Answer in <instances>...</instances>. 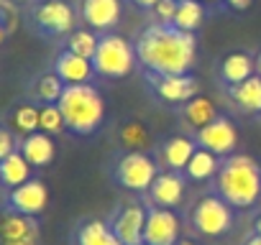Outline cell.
Returning a JSON list of instances; mask_svg holds the SVG:
<instances>
[{"label": "cell", "mask_w": 261, "mask_h": 245, "mask_svg": "<svg viewBox=\"0 0 261 245\" xmlns=\"http://www.w3.org/2000/svg\"><path fill=\"white\" fill-rule=\"evenodd\" d=\"M134 46L139 64L149 74H190L197 56L195 36L169 23H154L144 28Z\"/></svg>", "instance_id": "obj_1"}, {"label": "cell", "mask_w": 261, "mask_h": 245, "mask_svg": "<svg viewBox=\"0 0 261 245\" xmlns=\"http://www.w3.org/2000/svg\"><path fill=\"white\" fill-rule=\"evenodd\" d=\"M213 189L233 209H251L261 199V166L246 154H230L220 161Z\"/></svg>", "instance_id": "obj_2"}, {"label": "cell", "mask_w": 261, "mask_h": 245, "mask_svg": "<svg viewBox=\"0 0 261 245\" xmlns=\"http://www.w3.org/2000/svg\"><path fill=\"white\" fill-rule=\"evenodd\" d=\"M57 105L64 115L67 131L74 133V136L95 133L105 120L102 95L92 84H67Z\"/></svg>", "instance_id": "obj_3"}, {"label": "cell", "mask_w": 261, "mask_h": 245, "mask_svg": "<svg viewBox=\"0 0 261 245\" xmlns=\"http://www.w3.org/2000/svg\"><path fill=\"white\" fill-rule=\"evenodd\" d=\"M136 62H139L136 46L128 39H123L120 34H105V36H100L97 51L92 56V69H95V77L120 79L134 72Z\"/></svg>", "instance_id": "obj_4"}, {"label": "cell", "mask_w": 261, "mask_h": 245, "mask_svg": "<svg viewBox=\"0 0 261 245\" xmlns=\"http://www.w3.org/2000/svg\"><path fill=\"white\" fill-rule=\"evenodd\" d=\"M156 176H159V166L146 151H125L123 156H118L113 166L115 184L139 194H146Z\"/></svg>", "instance_id": "obj_5"}, {"label": "cell", "mask_w": 261, "mask_h": 245, "mask_svg": "<svg viewBox=\"0 0 261 245\" xmlns=\"http://www.w3.org/2000/svg\"><path fill=\"white\" fill-rule=\"evenodd\" d=\"M233 222H236L233 207L218 194L197 199L195 207L190 209V225L200 237H220L230 232Z\"/></svg>", "instance_id": "obj_6"}, {"label": "cell", "mask_w": 261, "mask_h": 245, "mask_svg": "<svg viewBox=\"0 0 261 245\" xmlns=\"http://www.w3.org/2000/svg\"><path fill=\"white\" fill-rule=\"evenodd\" d=\"M36 28L46 36H64L74 31L77 16L67 0H39L31 11Z\"/></svg>", "instance_id": "obj_7"}, {"label": "cell", "mask_w": 261, "mask_h": 245, "mask_svg": "<svg viewBox=\"0 0 261 245\" xmlns=\"http://www.w3.org/2000/svg\"><path fill=\"white\" fill-rule=\"evenodd\" d=\"M149 207L141 202H125L110 217V227L123 245H144V227H146Z\"/></svg>", "instance_id": "obj_8"}, {"label": "cell", "mask_w": 261, "mask_h": 245, "mask_svg": "<svg viewBox=\"0 0 261 245\" xmlns=\"http://www.w3.org/2000/svg\"><path fill=\"white\" fill-rule=\"evenodd\" d=\"M195 143H197L200 148H205V151H210V154L225 159V156H230V154L236 151L238 131H236V126H233L228 117L218 115L213 122H207L205 128L195 131Z\"/></svg>", "instance_id": "obj_9"}, {"label": "cell", "mask_w": 261, "mask_h": 245, "mask_svg": "<svg viewBox=\"0 0 261 245\" xmlns=\"http://www.w3.org/2000/svg\"><path fill=\"white\" fill-rule=\"evenodd\" d=\"M149 87L167 105H185L197 95L192 74H149Z\"/></svg>", "instance_id": "obj_10"}, {"label": "cell", "mask_w": 261, "mask_h": 245, "mask_svg": "<svg viewBox=\"0 0 261 245\" xmlns=\"http://www.w3.org/2000/svg\"><path fill=\"white\" fill-rule=\"evenodd\" d=\"M179 217L174 209L149 207L146 227H144V245H177L179 242Z\"/></svg>", "instance_id": "obj_11"}, {"label": "cell", "mask_w": 261, "mask_h": 245, "mask_svg": "<svg viewBox=\"0 0 261 245\" xmlns=\"http://www.w3.org/2000/svg\"><path fill=\"white\" fill-rule=\"evenodd\" d=\"M185 189H187V176L182 171H159V176L154 179V184L149 187L146 197L151 207H164V209H174L182 204L185 199Z\"/></svg>", "instance_id": "obj_12"}, {"label": "cell", "mask_w": 261, "mask_h": 245, "mask_svg": "<svg viewBox=\"0 0 261 245\" xmlns=\"http://www.w3.org/2000/svg\"><path fill=\"white\" fill-rule=\"evenodd\" d=\"M49 204V189L41 179H29L26 184H18L8 192V207L23 215H41Z\"/></svg>", "instance_id": "obj_13"}, {"label": "cell", "mask_w": 261, "mask_h": 245, "mask_svg": "<svg viewBox=\"0 0 261 245\" xmlns=\"http://www.w3.org/2000/svg\"><path fill=\"white\" fill-rule=\"evenodd\" d=\"M6 240H41L36 217L16 212L11 207L0 209V242Z\"/></svg>", "instance_id": "obj_14"}, {"label": "cell", "mask_w": 261, "mask_h": 245, "mask_svg": "<svg viewBox=\"0 0 261 245\" xmlns=\"http://www.w3.org/2000/svg\"><path fill=\"white\" fill-rule=\"evenodd\" d=\"M54 72L59 74V79L64 84H87L92 77H95V69H92V59H85L69 49H64L57 62H54Z\"/></svg>", "instance_id": "obj_15"}, {"label": "cell", "mask_w": 261, "mask_h": 245, "mask_svg": "<svg viewBox=\"0 0 261 245\" xmlns=\"http://www.w3.org/2000/svg\"><path fill=\"white\" fill-rule=\"evenodd\" d=\"M120 0H82V21L92 31H108L120 21Z\"/></svg>", "instance_id": "obj_16"}, {"label": "cell", "mask_w": 261, "mask_h": 245, "mask_svg": "<svg viewBox=\"0 0 261 245\" xmlns=\"http://www.w3.org/2000/svg\"><path fill=\"white\" fill-rule=\"evenodd\" d=\"M18 151H21V154L26 156V161H29L31 166H36V169L49 166V164L54 161V156H57V146H54L51 136L44 133V131H36V133H31V136H23V141L18 143Z\"/></svg>", "instance_id": "obj_17"}, {"label": "cell", "mask_w": 261, "mask_h": 245, "mask_svg": "<svg viewBox=\"0 0 261 245\" xmlns=\"http://www.w3.org/2000/svg\"><path fill=\"white\" fill-rule=\"evenodd\" d=\"M197 151V143L195 138H187V136H172L162 143V164L169 169V171H185L192 154Z\"/></svg>", "instance_id": "obj_18"}, {"label": "cell", "mask_w": 261, "mask_h": 245, "mask_svg": "<svg viewBox=\"0 0 261 245\" xmlns=\"http://www.w3.org/2000/svg\"><path fill=\"white\" fill-rule=\"evenodd\" d=\"M179 117H182V122L187 128L200 131V128H205L207 122H213L218 117V107H215V102L210 97L195 95L190 102L179 105Z\"/></svg>", "instance_id": "obj_19"}, {"label": "cell", "mask_w": 261, "mask_h": 245, "mask_svg": "<svg viewBox=\"0 0 261 245\" xmlns=\"http://www.w3.org/2000/svg\"><path fill=\"white\" fill-rule=\"evenodd\" d=\"M253 74H256V56H251L246 51H233V54H228L220 62V79L228 87L241 84V82H246Z\"/></svg>", "instance_id": "obj_20"}, {"label": "cell", "mask_w": 261, "mask_h": 245, "mask_svg": "<svg viewBox=\"0 0 261 245\" xmlns=\"http://www.w3.org/2000/svg\"><path fill=\"white\" fill-rule=\"evenodd\" d=\"M228 95H230V100L236 102V107L241 112H246V115H258L261 112V77L258 74L248 77L241 84L228 87Z\"/></svg>", "instance_id": "obj_21"}, {"label": "cell", "mask_w": 261, "mask_h": 245, "mask_svg": "<svg viewBox=\"0 0 261 245\" xmlns=\"http://www.w3.org/2000/svg\"><path fill=\"white\" fill-rule=\"evenodd\" d=\"M74 245H123L113 232L110 222L102 220H85L74 232Z\"/></svg>", "instance_id": "obj_22"}, {"label": "cell", "mask_w": 261, "mask_h": 245, "mask_svg": "<svg viewBox=\"0 0 261 245\" xmlns=\"http://www.w3.org/2000/svg\"><path fill=\"white\" fill-rule=\"evenodd\" d=\"M31 169L34 166L26 161V156L21 151H13L0 161V184H6L8 189H13L18 184H26L31 179Z\"/></svg>", "instance_id": "obj_23"}, {"label": "cell", "mask_w": 261, "mask_h": 245, "mask_svg": "<svg viewBox=\"0 0 261 245\" xmlns=\"http://www.w3.org/2000/svg\"><path fill=\"white\" fill-rule=\"evenodd\" d=\"M218 169H220V156H215V154L197 146V151L192 154V159H190V164L182 174L192 181H207V179H215Z\"/></svg>", "instance_id": "obj_24"}, {"label": "cell", "mask_w": 261, "mask_h": 245, "mask_svg": "<svg viewBox=\"0 0 261 245\" xmlns=\"http://www.w3.org/2000/svg\"><path fill=\"white\" fill-rule=\"evenodd\" d=\"M205 21V8L200 0H182L177 6V13H174V21L172 26L179 28V31H187V34H195Z\"/></svg>", "instance_id": "obj_25"}, {"label": "cell", "mask_w": 261, "mask_h": 245, "mask_svg": "<svg viewBox=\"0 0 261 245\" xmlns=\"http://www.w3.org/2000/svg\"><path fill=\"white\" fill-rule=\"evenodd\" d=\"M118 138L128 151H146L151 146V133L139 120H130V122H125V126H120Z\"/></svg>", "instance_id": "obj_26"}, {"label": "cell", "mask_w": 261, "mask_h": 245, "mask_svg": "<svg viewBox=\"0 0 261 245\" xmlns=\"http://www.w3.org/2000/svg\"><path fill=\"white\" fill-rule=\"evenodd\" d=\"M64 87H67V84L59 79L57 72H46V74H41V77L34 82V97H36L39 102H44V105H51V102H59Z\"/></svg>", "instance_id": "obj_27"}, {"label": "cell", "mask_w": 261, "mask_h": 245, "mask_svg": "<svg viewBox=\"0 0 261 245\" xmlns=\"http://www.w3.org/2000/svg\"><path fill=\"white\" fill-rule=\"evenodd\" d=\"M11 128L21 136H31L39 131V107L34 102H23L11 115Z\"/></svg>", "instance_id": "obj_28"}, {"label": "cell", "mask_w": 261, "mask_h": 245, "mask_svg": "<svg viewBox=\"0 0 261 245\" xmlns=\"http://www.w3.org/2000/svg\"><path fill=\"white\" fill-rule=\"evenodd\" d=\"M97 44H100V36L92 34V28H80V31H72L69 39H67V49L85 56V59H92L95 51H97Z\"/></svg>", "instance_id": "obj_29"}, {"label": "cell", "mask_w": 261, "mask_h": 245, "mask_svg": "<svg viewBox=\"0 0 261 245\" xmlns=\"http://www.w3.org/2000/svg\"><path fill=\"white\" fill-rule=\"evenodd\" d=\"M39 131H44V133H49V136H57V133L67 131L64 115H62V110H59L57 102L39 107Z\"/></svg>", "instance_id": "obj_30"}, {"label": "cell", "mask_w": 261, "mask_h": 245, "mask_svg": "<svg viewBox=\"0 0 261 245\" xmlns=\"http://www.w3.org/2000/svg\"><path fill=\"white\" fill-rule=\"evenodd\" d=\"M177 0H159V3L151 8V13L156 16V23H169L174 21V13H177Z\"/></svg>", "instance_id": "obj_31"}, {"label": "cell", "mask_w": 261, "mask_h": 245, "mask_svg": "<svg viewBox=\"0 0 261 245\" xmlns=\"http://www.w3.org/2000/svg\"><path fill=\"white\" fill-rule=\"evenodd\" d=\"M0 21H3V26L8 28V34L16 28V21H18V16H16V8L8 3V0H0Z\"/></svg>", "instance_id": "obj_32"}, {"label": "cell", "mask_w": 261, "mask_h": 245, "mask_svg": "<svg viewBox=\"0 0 261 245\" xmlns=\"http://www.w3.org/2000/svg\"><path fill=\"white\" fill-rule=\"evenodd\" d=\"M13 151H18V148H16V138H13V133L6 131V128H0V161H3L8 154H13Z\"/></svg>", "instance_id": "obj_33"}, {"label": "cell", "mask_w": 261, "mask_h": 245, "mask_svg": "<svg viewBox=\"0 0 261 245\" xmlns=\"http://www.w3.org/2000/svg\"><path fill=\"white\" fill-rule=\"evenodd\" d=\"M225 3H228V8H233V11H248L253 0H225Z\"/></svg>", "instance_id": "obj_34"}, {"label": "cell", "mask_w": 261, "mask_h": 245, "mask_svg": "<svg viewBox=\"0 0 261 245\" xmlns=\"http://www.w3.org/2000/svg\"><path fill=\"white\" fill-rule=\"evenodd\" d=\"M134 3H136V6L141 8V11H151V8H154V6L159 3V0H134Z\"/></svg>", "instance_id": "obj_35"}, {"label": "cell", "mask_w": 261, "mask_h": 245, "mask_svg": "<svg viewBox=\"0 0 261 245\" xmlns=\"http://www.w3.org/2000/svg\"><path fill=\"white\" fill-rule=\"evenodd\" d=\"M0 245H39V240H6Z\"/></svg>", "instance_id": "obj_36"}, {"label": "cell", "mask_w": 261, "mask_h": 245, "mask_svg": "<svg viewBox=\"0 0 261 245\" xmlns=\"http://www.w3.org/2000/svg\"><path fill=\"white\" fill-rule=\"evenodd\" d=\"M246 245H261V235H256V232H253V235L246 240Z\"/></svg>", "instance_id": "obj_37"}, {"label": "cell", "mask_w": 261, "mask_h": 245, "mask_svg": "<svg viewBox=\"0 0 261 245\" xmlns=\"http://www.w3.org/2000/svg\"><path fill=\"white\" fill-rule=\"evenodd\" d=\"M253 232L256 235H261V212L256 215V220H253Z\"/></svg>", "instance_id": "obj_38"}, {"label": "cell", "mask_w": 261, "mask_h": 245, "mask_svg": "<svg viewBox=\"0 0 261 245\" xmlns=\"http://www.w3.org/2000/svg\"><path fill=\"white\" fill-rule=\"evenodd\" d=\"M6 34H8V28L3 26V21H0V44H3V41H6Z\"/></svg>", "instance_id": "obj_39"}, {"label": "cell", "mask_w": 261, "mask_h": 245, "mask_svg": "<svg viewBox=\"0 0 261 245\" xmlns=\"http://www.w3.org/2000/svg\"><path fill=\"white\" fill-rule=\"evenodd\" d=\"M256 74H258V77H261V51H258V54H256Z\"/></svg>", "instance_id": "obj_40"}, {"label": "cell", "mask_w": 261, "mask_h": 245, "mask_svg": "<svg viewBox=\"0 0 261 245\" xmlns=\"http://www.w3.org/2000/svg\"><path fill=\"white\" fill-rule=\"evenodd\" d=\"M177 245H195V242H192V240H179Z\"/></svg>", "instance_id": "obj_41"}, {"label": "cell", "mask_w": 261, "mask_h": 245, "mask_svg": "<svg viewBox=\"0 0 261 245\" xmlns=\"http://www.w3.org/2000/svg\"><path fill=\"white\" fill-rule=\"evenodd\" d=\"M200 3H202V6H205V3L210 6V3H220V0H200Z\"/></svg>", "instance_id": "obj_42"}, {"label": "cell", "mask_w": 261, "mask_h": 245, "mask_svg": "<svg viewBox=\"0 0 261 245\" xmlns=\"http://www.w3.org/2000/svg\"><path fill=\"white\" fill-rule=\"evenodd\" d=\"M177 3H182V0H177Z\"/></svg>", "instance_id": "obj_43"}, {"label": "cell", "mask_w": 261, "mask_h": 245, "mask_svg": "<svg viewBox=\"0 0 261 245\" xmlns=\"http://www.w3.org/2000/svg\"><path fill=\"white\" fill-rule=\"evenodd\" d=\"M16 3H18V0H16Z\"/></svg>", "instance_id": "obj_44"}]
</instances>
